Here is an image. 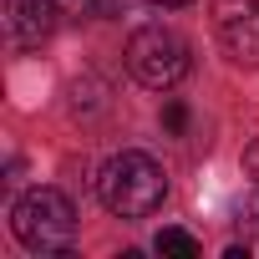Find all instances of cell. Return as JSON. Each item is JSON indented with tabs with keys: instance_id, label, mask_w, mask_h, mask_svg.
I'll return each instance as SVG.
<instances>
[{
	"instance_id": "8",
	"label": "cell",
	"mask_w": 259,
	"mask_h": 259,
	"mask_svg": "<svg viewBox=\"0 0 259 259\" xmlns=\"http://www.w3.org/2000/svg\"><path fill=\"white\" fill-rule=\"evenodd\" d=\"M244 173L259 183V143H249V148H244Z\"/></svg>"
},
{
	"instance_id": "3",
	"label": "cell",
	"mask_w": 259,
	"mask_h": 259,
	"mask_svg": "<svg viewBox=\"0 0 259 259\" xmlns=\"http://www.w3.org/2000/svg\"><path fill=\"white\" fill-rule=\"evenodd\" d=\"M127 71L153 92H168L188 76V41L168 26H143L127 41Z\"/></svg>"
},
{
	"instance_id": "5",
	"label": "cell",
	"mask_w": 259,
	"mask_h": 259,
	"mask_svg": "<svg viewBox=\"0 0 259 259\" xmlns=\"http://www.w3.org/2000/svg\"><path fill=\"white\" fill-rule=\"evenodd\" d=\"M56 26H61L56 0H6V31L16 46H41Z\"/></svg>"
},
{
	"instance_id": "4",
	"label": "cell",
	"mask_w": 259,
	"mask_h": 259,
	"mask_svg": "<svg viewBox=\"0 0 259 259\" xmlns=\"http://www.w3.org/2000/svg\"><path fill=\"white\" fill-rule=\"evenodd\" d=\"M213 31L234 61L259 66V0H213Z\"/></svg>"
},
{
	"instance_id": "9",
	"label": "cell",
	"mask_w": 259,
	"mask_h": 259,
	"mask_svg": "<svg viewBox=\"0 0 259 259\" xmlns=\"http://www.w3.org/2000/svg\"><path fill=\"white\" fill-rule=\"evenodd\" d=\"M153 6H168V11H173V6H188V0H153Z\"/></svg>"
},
{
	"instance_id": "7",
	"label": "cell",
	"mask_w": 259,
	"mask_h": 259,
	"mask_svg": "<svg viewBox=\"0 0 259 259\" xmlns=\"http://www.w3.org/2000/svg\"><path fill=\"white\" fill-rule=\"evenodd\" d=\"M163 127H168V133H173V138H178V133H183V127H188V107H183L178 97H173V102L163 107Z\"/></svg>"
},
{
	"instance_id": "6",
	"label": "cell",
	"mask_w": 259,
	"mask_h": 259,
	"mask_svg": "<svg viewBox=\"0 0 259 259\" xmlns=\"http://www.w3.org/2000/svg\"><path fill=\"white\" fill-rule=\"evenodd\" d=\"M158 254L163 259H198V239L183 234V229H163L158 234Z\"/></svg>"
},
{
	"instance_id": "2",
	"label": "cell",
	"mask_w": 259,
	"mask_h": 259,
	"mask_svg": "<svg viewBox=\"0 0 259 259\" xmlns=\"http://www.w3.org/2000/svg\"><path fill=\"white\" fill-rule=\"evenodd\" d=\"M11 229L31 254H66V244L76 234V208L61 188H31L16 198Z\"/></svg>"
},
{
	"instance_id": "1",
	"label": "cell",
	"mask_w": 259,
	"mask_h": 259,
	"mask_svg": "<svg viewBox=\"0 0 259 259\" xmlns=\"http://www.w3.org/2000/svg\"><path fill=\"white\" fill-rule=\"evenodd\" d=\"M163 193H168V178L148 153H117L97 173V198L117 219H148L163 203Z\"/></svg>"
}]
</instances>
